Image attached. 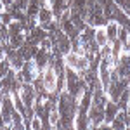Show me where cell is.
I'll return each mask as SVG.
<instances>
[{
    "mask_svg": "<svg viewBox=\"0 0 130 130\" xmlns=\"http://www.w3.org/2000/svg\"><path fill=\"white\" fill-rule=\"evenodd\" d=\"M87 87H89L87 82L83 80L76 71H73L71 68L66 66V70H64V90H68L71 95L75 97L76 94H82Z\"/></svg>",
    "mask_w": 130,
    "mask_h": 130,
    "instance_id": "obj_1",
    "label": "cell"
},
{
    "mask_svg": "<svg viewBox=\"0 0 130 130\" xmlns=\"http://www.w3.org/2000/svg\"><path fill=\"white\" fill-rule=\"evenodd\" d=\"M62 57H64V64H66L68 68H71L73 71H76L80 76H83V73L87 71L89 62H90L85 54H78V52H75V50H70V52L64 54Z\"/></svg>",
    "mask_w": 130,
    "mask_h": 130,
    "instance_id": "obj_2",
    "label": "cell"
},
{
    "mask_svg": "<svg viewBox=\"0 0 130 130\" xmlns=\"http://www.w3.org/2000/svg\"><path fill=\"white\" fill-rule=\"evenodd\" d=\"M40 75H42V70L38 68V64H37V62H35L33 59L24 61L23 68H21L19 71H16V78H18L21 83H24V82L31 83V82L35 80V78H38Z\"/></svg>",
    "mask_w": 130,
    "mask_h": 130,
    "instance_id": "obj_3",
    "label": "cell"
},
{
    "mask_svg": "<svg viewBox=\"0 0 130 130\" xmlns=\"http://www.w3.org/2000/svg\"><path fill=\"white\" fill-rule=\"evenodd\" d=\"M42 83H43V89L49 94H54V92L59 94L57 92V73H56L54 66L50 62L42 70Z\"/></svg>",
    "mask_w": 130,
    "mask_h": 130,
    "instance_id": "obj_4",
    "label": "cell"
},
{
    "mask_svg": "<svg viewBox=\"0 0 130 130\" xmlns=\"http://www.w3.org/2000/svg\"><path fill=\"white\" fill-rule=\"evenodd\" d=\"M19 95H21V99H23V102H24V108H33V102L37 99V90L33 87V83H28V82L21 83Z\"/></svg>",
    "mask_w": 130,
    "mask_h": 130,
    "instance_id": "obj_5",
    "label": "cell"
},
{
    "mask_svg": "<svg viewBox=\"0 0 130 130\" xmlns=\"http://www.w3.org/2000/svg\"><path fill=\"white\" fill-rule=\"evenodd\" d=\"M38 47H40V45H33V43H30V42H24V43H23L18 50H19L21 57H23L24 61H30V59H33V57H35V54H37Z\"/></svg>",
    "mask_w": 130,
    "mask_h": 130,
    "instance_id": "obj_6",
    "label": "cell"
},
{
    "mask_svg": "<svg viewBox=\"0 0 130 130\" xmlns=\"http://www.w3.org/2000/svg\"><path fill=\"white\" fill-rule=\"evenodd\" d=\"M118 111H120L118 104H116L115 101L108 99V101H106V104H104V121L111 123V121H113V118L116 116V113H118Z\"/></svg>",
    "mask_w": 130,
    "mask_h": 130,
    "instance_id": "obj_7",
    "label": "cell"
},
{
    "mask_svg": "<svg viewBox=\"0 0 130 130\" xmlns=\"http://www.w3.org/2000/svg\"><path fill=\"white\" fill-rule=\"evenodd\" d=\"M33 61L38 64V68H40V70H43V68L49 64V61H50V50L38 47V50H37V54H35Z\"/></svg>",
    "mask_w": 130,
    "mask_h": 130,
    "instance_id": "obj_8",
    "label": "cell"
},
{
    "mask_svg": "<svg viewBox=\"0 0 130 130\" xmlns=\"http://www.w3.org/2000/svg\"><path fill=\"white\" fill-rule=\"evenodd\" d=\"M37 21H38V24H45V23H50V21H54V14H52V9H50V5H45V7H40V9H38Z\"/></svg>",
    "mask_w": 130,
    "mask_h": 130,
    "instance_id": "obj_9",
    "label": "cell"
},
{
    "mask_svg": "<svg viewBox=\"0 0 130 130\" xmlns=\"http://www.w3.org/2000/svg\"><path fill=\"white\" fill-rule=\"evenodd\" d=\"M111 128H116V130L127 128V111L120 109L118 113H116V116H115L113 121H111Z\"/></svg>",
    "mask_w": 130,
    "mask_h": 130,
    "instance_id": "obj_10",
    "label": "cell"
},
{
    "mask_svg": "<svg viewBox=\"0 0 130 130\" xmlns=\"http://www.w3.org/2000/svg\"><path fill=\"white\" fill-rule=\"evenodd\" d=\"M118 30H120V24L115 23V21H109L106 24V33H108V42L113 43L115 40H118Z\"/></svg>",
    "mask_w": 130,
    "mask_h": 130,
    "instance_id": "obj_11",
    "label": "cell"
},
{
    "mask_svg": "<svg viewBox=\"0 0 130 130\" xmlns=\"http://www.w3.org/2000/svg\"><path fill=\"white\" fill-rule=\"evenodd\" d=\"M94 37H95V42H97L99 49L109 43V42H108V33H106V26H97V28H95V33H94Z\"/></svg>",
    "mask_w": 130,
    "mask_h": 130,
    "instance_id": "obj_12",
    "label": "cell"
},
{
    "mask_svg": "<svg viewBox=\"0 0 130 130\" xmlns=\"http://www.w3.org/2000/svg\"><path fill=\"white\" fill-rule=\"evenodd\" d=\"M24 42H26V33H18V35H12V37H9L7 45H9V47H12V49H19Z\"/></svg>",
    "mask_w": 130,
    "mask_h": 130,
    "instance_id": "obj_13",
    "label": "cell"
},
{
    "mask_svg": "<svg viewBox=\"0 0 130 130\" xmlns=\"http://www.w3.org/2000/svg\"><path fill=\"white\" fill-rule=\"evenodd\" d=\"M10 128H14V130H24V121H23V115H21L18 109H14V113H12Z\"/></svg>",
    "mask_w": 130,
    "mask_h": 130,
    "instance_id": "obj_14",
    "label": "cell"
},
{
    "mask_svg": "<svg viewBox=\"0 0 130 130\" xmlns=\"http://www.w3.org/2000/svg\"><path fill=\"white\" fill-rule=\"evenodd\" d=\"M128 99H130V89L127 87V89L123 90L120 94V97H118V101H116V104H118V108L123 111H127V106H128Z\"/></svg>",
    "mask_w": 130,
    "mask_h": 130,
    "instance_id": "obj_15",
    "label": "cell"
},
{
    "mask_svg": "<svg viewBox=\"0 0 130 130\" xmlns=\"http://www.w3.org/2000/svg\"><path fill=\"white\" fill-rule=\"evenodd\" d=\"M49 121H50V127L56 128V125L59 123V111H57V106H54L49 113Z\"/></svg>",
    "mask_w": 130,
    "mask_h": 130,
    "instance_id": "obj_16",
    "label": "cell"
},
{
    "mask_svg": "<svg viewBox=\"0 0 130 130\" xmlns=\"http://www.w3.org/2000/svg\"><path fill=\"white\" fill-rule=\"evenodd\" d=\"M10 70V62L9 59L5 57V59H0V78H4L5 75H7V71Z\"/></svg>",
    "mask_w": 130,
    "mask_h": 130,
    "instance_id": "obj_17",
    "label": "cell"
},
{
    "mask_svg": "<svg viewBox=\"0 0 130 130\" xmlns=\"http://www.w3.org/2000/svg\"><path fill=\"white\" fill-rule=\"evenodd\" d=\"M118 40L125 45L127 40H128V30L125 28V26H120V30H118Z\"/></svg>",
    "mask_w": 130,
    "mask_h": 130,
    "instance_id": "obj_18",
    "label": "cell"
},
{
    "mask_svg": "<svg viewBox=\"0 0 130 130\" xmlns=\"http://www.w3.org/2000/svg\"><path fill=\"white\" fill-rule=\"evenodd\" d=\"M40 47H42V49H47V50L52 49V40H50V37H49V35H47V37H45V38H43V40L40 42Z\"/></svg>",
    "mask_w": 130,
    "mask_h": 130,
    "instance_id": "obj_19",
    "label": "cell"
},
{
    "mask_svg": "<svg viewBox=\"0 0 130 130\" xmlns=\"http://www.w3.org/2000/svg\"><path fill=\"white\" fill-rule=\"evenodd\" d=\"M31 128L33 130H40L42 128V120L38 118V116H33V118H31Z\"/></svg>",
    "mask_w": 130,
    "mask_h": 130,
    "instance_id": "obj_20",
    "label": "cell"
},
{
    "mask_svg": "<svg viewBox=\"0 0 130 130\" xmlns=\"http://www.w3.org/2000/svg\"><path fill=\"white\" fill-rule=\"evenodd\" d=\"M5 56H7V43L0 40V59H5Z\"/></svg>",
    "mask_w": 130,
    "mask_h": 130,
    "instance_id": "obj_21",
    "label": "cell"
},
{
    "mask_svg": "<svg viewBox=\"0 0 130 130\" xmlns=\"http://www.w3.org/2000/svg\"><path fill=\"white\" fill-rule=\"evenodd\" d=\"M127 30H128V40H127V43H125V47H127V49H128V52H130V26L127 28Z\"/></svg>",
    "mask_w": 130,
    "mask_h": 130,
    "instance_id": "obj_22",
    "label": "cell"
}]
</instances>
